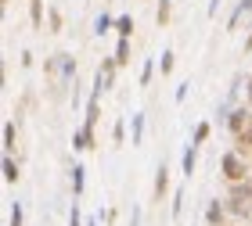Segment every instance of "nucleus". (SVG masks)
<instances>
[{
  "label": "nucleus",
  "mask_w": 252,
  "mask_h": 226,
  "mask_svg": "<svg viewBox=\"0 0 252 226\" xmlns=\"http://www.w3.org/2000/svg\"><path fill=\"white\" fill-rule=\"evenodd\" d=\"M43 75H47L51 97H62V90L76 83V58L72 54H51L43 61Z\"/></svg>",
  "instance_id": "nucleus-1"
},
{
  "label": "nucleus",
  "mask_w": 252,
  "mask_h": 226,
  "mask_svg": "<svg viewBox=\"0 0 252 226\" xmlns=\"http://www.w3.org/2000/svg\"><path fill=\"white\" fill-rule=\"evenodd\" d=\"M223 205L234 223H252V179L249 183H231L223 194Z\"/></svg>",
  "instance_id": "nucleus-2"
},
{
  "label": "nucleus",
  "mask_w": 252,
  "mask_h": 226,
  "mask_svg": "<svg viewBox=\"0 0 252 226\" xmlns=\"http://www.w3.org/2000/svg\"><path fill=\"white\" fill-rule=\"evenodd\" d=\"M220 176H223V183L231 187V183H249L252 179V158H245L242 151H223L220 154Z\"/></svg>",
  "instance_id": "nucleus-3"
},
{
  "label": "nucleus",
  "mask_w": 252,
  "mask_h": 226,
  "mask_svg": "<svg viewBox=\"0 0 252 226\" xmlns=\"http://www.w3.org/2000/svg\"><path fill=\"white\" fill-rule=\"evenodd\" d=\"M249 126H252V108H249V104H238V108H231V111H227L223 129L231 133V140H234L242 129H249Z\"/></svg>",
  "instance_id": "nucleus-4"
},
{
  "label": "nucleus",
  "mask_w": 252,
  "mask_h": 226,
  "mask_svg": "<svg viewBox=\"0 0 252 226\" xmlns=\"http://www.w3.org/2000/svg\"><path fill=\"white\" fill-rule=\"evenodd\" d=\"M202 219H205V226H227V219H231V212H227V205H223V198L220 201H209L205 205V212H202Z\"/></svg>",
  "instance_id": "nucleus-5"
},
{
  "label": "nucleus",
  "mask_w": 252,
  "mask_h": 226,
  "mask_svg": "<svg viewBox=\"0 0 252 226\" xmlns=\"http://www.w3.org/2000/svg\"><path fill=\"white\" fill-rule=\"evenodd\" d=\"M198 151L202 148H194V144H188V148L180 151V176H184V179H191L194 169H198Z\"/></svg>",
  "instance_id": "nucleus-6"
},
{
  "label": "nucleus",
  "mask_w": 252,
  "mask_h": 226,
  "mask_svg": "<svg viewBox=\"0 0 252 226\" xmlns=\"http://www.w3.org/2000/svg\"><path fill=\"white\" fill-rule=\"evenodd\" d=\"M166 194H169V165L158 162V169H155V183H152V198L162 201Z\"/></svg>",
  "instance_id": "nucleus-7"
},
{
  "label": "nucleus",
  "mask_w": 252,
  "mask_h": 226,
  "mask_svg": "<svg viewBox=\"0 0 252 226\" xmlns=\"http://www.w3.org/2000/svg\"><path fill=\"white\" fill-rule=\"evenodd\" d=\"M144 126H148V115L144 111H133L130 115V148H141L144 144Z\"/></svg>",
  "instance_id": "nucleus-8"
},
{
  "label": "nucleus",
  "mask_w": 252,
  "mask_h": 226,
  "mask_svg": "<svg viewBox=\"0 0 252 226\" xmlns=\"http://www.w3.org/2000/svg\"><path fill=\"white\" fill-rule=\"evenodd\" d=\"M94 144H97V140H94V129H87L83 122H79L76 133H72V151H90Z\"/></svg>",
  "instance_id": "nucleus-9"
},
{
  "label": "nucleus",
  "mask_w": 252,
  "mask_h": 226,
  "mask_svg": "<svg viewBox=\"0 0 252 226\" xmlns=\"http://www.w3.org/2000/svg\"><path fill=\"white\" fill-rule=\"evenodd\" d=\"M97 119H101V100L87 97V111H83V126L87 129H97Z\"/></svg>",
  "instance_id": "nucleus-10"
},
{
  "label": "nucleus",
  "mask_w": 252,
  "mask_h": 226,
  "mask_svg": "<svg viewBox=\"0 0 252 226\" xmlns=\"http://www.w3.org/2000/svg\"><path fill=\"white\" fill-rule=\"evenodd\" d=\"M169 18H173V0H158V7H155V29H166Z\"/></svg>",
  "instance_id": "nucleus-11"
},
{
  "label": "nucleus",
  "mask_w": 252,
  "mask_h": 226,
  "mask_svg": "<svg viewBox=\"0 0 252 226\" xmlns=\"http://www.w3.org/2000/svg\"><path fill=\"white\" fill-rule=\"evenodd\" d=\"M15 144H18V126H15V119H7L4 122V154H15Z\"/></svg>",
  "instance_id": "nucleus-12"
},
{
  "label": "nucleus",
  "mask_w": 252,
  "mask_h": 226,
  "mask_svg": "<svg viewBox=\"0 0 252 226\" xmlns=\"http://www.w3.org/2000/svg\"><path fill=\"white\" fill-rule=\"evenodd\" d=\"M83 190H87V169L83 165H72V198H83Z\"/></svg>",
  "instance_id": "nucleus-13"
},
{
  "label": "nucleus",
  "mask_w": 252,
  "mask_h": 226,
  "mask_svg": "<svg viewBox=\"0 0 252 226\" xmlns=\"http://www.w3.org/2000/svg\"><path fill=\"white\" fill-rule=\"evenodd\" d=\"M173 69H177V54H173V47H166L158 54V75H173Z\"/></svg>",
  "instance_id": "nucleus-14"
},
{
  "label": "nucleus",
  "mask_w": 252,
  "mask_h": 226,
  "mask_svg": "<svg viewBox=\"0 0 252 226\" xmlns=\"http://www.w3.org/2000/svg\"><path fill=\"white\" fill-rule=\"evenodd\" d=\"M112 29H116V18H112L108 11H101V15L94 18V36H108Z\"/></svg>",
  "instance_id": "nucleus-15"
},
{
  "label": "nucleus",
  "mask_w": 252,
  "mask_h": 226,
  "mask_svg": "<svg viewBox=\"0 0 252 226\" xmlns=\"http://www.w3.org/2000/svg\"><path fill=\"white\" fill-rule=\"evenodd\" d=\"M234 151H242L245 158H252V126H249V129H242V133L234 137Z\"/></svg>",
  "instance_id": "nucleus-16"
},
{
  "label": "nucleus",
  "mask_w": 252,
  "mask_h": 226,
  "mask_svg": "<svg viewBox=\"0 0 252 226\" xmlns=\"http://www.w3.org/2000/svg\"><path fill=\"white\" fill-rule=\"evenodd\" d=\"M18 176H22V169L15 162V154H4V183H18Z\"/></svg>",
  "instance_id": "nucleus-17"
},
{
  "label": "nucleus",
  "mask_w": 252,
  "mask_h": 226,
  "mask_svg": "<svg viewBox=\"0 0 252 226\" xmlns=\"http://www.w3.org/2000/svg\"><path fill=\"white\" fill-rule=\"evenodd\" d=\"M133 29H137V25H133V15H119V18H116V32H119V40H130V36H133Z\"/></svg>",
  "instance_id": "nucleus-18"
},
{
  "label": "nucleus",
  "mask_w": 252,
  "mask_h": 226,
  "mask_svg": "<svg viewBox=\"0 0 252 226\" xmlns=\"http://www.w3.org/2000/svg\"><path fill=\"white\" fill-rule=\"evenodd\" d=\"M184 201H188V187H177V194H173V208H169V216H173V223L184 216Z\"/></svg>",
  "instance_id": "nucleus-19"
},
{
  "label": "nucleus",
  "mask_w": 252,
  "mask_h": 226,
  "mask_svg": "<svg viewBox=\"0 0 252 226\" xmlns=\"http://www.w3.org/2000/svg\"><path fill=\"white\" fill-rule=\"evenodd\" d=\"M29 22H32V29L43 32V0H29Z\"/></svg>",
  "instance_id": "nucleus-20"
},
{
  "label": "nucleus",
  "mask_w": 252,
  "mask_h": 226,
  "mask_svg": "<svg viewBox=\"0 0 252 226\" xmlns=\"http://www.w3.org/2000/svg\"><path fill=\"white\" fill-rule=\"evenodd\" d=\"M112 58H116L119 69H126V65H130V40H119V43H116V54H112Z\"/></svg>",
  "instance_id": "nucleus-21"
},
{
  "label": "nucleus",
  "mask_w": 252,
  "mask_h": 226,
  "mask_svg": "<svg viewBox=\"0 0 252 226\" xmlns=\"http://www.w3.org/2000/svg\"><path fill=\"white\" fill-rule=\"evenodd\" d=\"M209 133H213L209 122H198V126H194V133H191V144H194V148H202V144L209 140Z\"/></svg>",
  "instance_id": "nucleus-22"
},
{
  "label": "nucleus",
  "mask_w": 252,
  "mask_h": 226,
  "mask_svg": "<svg viewBox=\"0 0 252 226\" xmlns=\"http://www.w3.org/2000/svg\"><path fill=\"white\" fill-rule=\"evenodd\" d=\"M7 226H26V208H22V201H15V205H11Z\"/></svg>",
  "instance_id": "nucleus-23"
},
{
  "label": "nucleus",
  "mask_w": 252,
  "mask_h": 226,
  "mask_svg": "<svg viewBox=\"0 0 252 226\" xmlns=\"http://www.w3.org/2000/svg\"><path fill=\"white\" fill-rule=\"evenodd\" d=\"M152 75H155V58H144L141 61V86H152Z\"/></svg>",
  "instance_id": "nucleus-24"
},
{
  "label": "nucleus",
  "mask_w": 252,
  "mask_h": 226,
  "mask_svg": "<svg viewBox=\"0 0 252 226\" xmlns=\"http://www.w3.org/2000/svg\"><path fill=\"white\" fill-rule=\"evenodd\" d=\"M47 32H62V11L58 7L47 11Z\"/></svg>",
  "instance_id": "nucleus-25"
},
{
  "label": "nucleus",
  "mask_w": 252,
  "mask_h": 226,
  "mask_svg": "<svg viewBox=\"0 0 252 226\" xmlns=\"http://www.w3.org/2000/svg\"><path fill=\"white\" fill-rule=\"evenodd\" d=\"M112 140H116V144H126V122H123V119H116V126H112Z\"/></svg>",
  "instance_id": "nucleus-26"
},
{
  "label": "nucleus",
  "mask_w": 252,
  "mask_h": 226,
  "mask_svg": "<svg viewBox=\"0 0 252 226\" xmlns=\"http://www.w3.org/2000/svg\"><path fill=\"white\" fill-rule=\"evenodd\" d=\"M83 223H87V219L79 216V205L72 201V212H68V226H83Z\"/></svg>",
  "instance_id": "nucleus-27"
},
{
  "label": "nucleus",
  "mask_w": 252,
  "mask_h": 226,
  "mask_svg": "<svg viewBox=\"0 0 252 226\" xmlns=\"http://www.w3.org/2000/svg\"><path fill=\"white\" fill-rule=\"evenodd\" d=\"M188 90H191V83H180V86H177V94H173L177 104H184V100H188Z\"/></svg>",
  "instance_id": "nucleus-28"
},
{
  "label": "nucleus",
  "mask_w": 252,
  "mask_h": 226,
  "mask_svg": "<svg viewBox=\"0 0 252 226\" xmlns=\"http://www.w3.org/2000/svg\"><path fill=\"white\" fill-rule=\"evenodd\" d=\"M116 216H119V212H116V208H105V212H101V216H97V219H105V223H116Z\"/></svg>",
  "instance_id": "nucleus-29"
},
{
  "label": "nucleus",
  "mask_w": 252,
  "mask_h": 226,
  "mask_svg": "<svg viewBox=\"0 0 252 226\" xmlns=\"http://www.w3.org/2000/svg\"><path fill=\"white\" fill-rule=\"evenodd\" d=\"M220 7H223V0H209V11H205V15L216 18V11H220Z\"/></svg>",
  "instance_id": "nucleus-30"
},
{
  "label": "nucleus",
  "mask_w": 252,
  "mask_h": 226,
  "mask_svg": "<svg viewBox=\"0 0 252 226\" xmlns=\"http://www.w3.org/2000/svg\"><path fill=\"white\" fill-rule=\"evenodd\" d=\"M130 226H141V208L133 205V212H130Z\"/></svg>",
  "instance_id": "nucleus-31"
},
{
  "label": "nucleus",
  "mask_w": 252,
  "mask_h": 226,
  "mask_svg": "<svg viewBox=\"0 0 252 226\" xmlns=\"http://www.w3.org/2000/svg\"><path fill=\"white\" fill-rule=\"evenodd\" d=\"M245 94H249V108H252V75L245 79Z\"/></svg>",
  "instance_id": "nucleus-32"
},
{
  "label": "nucleus",
  "mask_w": 252,
  "mask_h": 226,
  "mask_svg": "<svg viewBox=\"0 0 252 226\" xmlns=\"http://www.w3.org/2000/svg\"><path fill=\"white\" fill-rule=\"evenodd\" d=\"M245 54H252V29H249V36H245Z\"/></svg>",
  "instance_id": "nucleus-33"
},
{
  "label": "nucleus",
  "mask_w": 252,
  "mask_h": 226,
  "mask_svg": "<svg viewBox=\"0 0 252 226\" xmlns=\"http://www.w3.org/2000/svg\"><path fill=\"white\" fill-rule=\"evenodd\" d=\"M97 223H101V219H87V223H83V226H97Z\"/></svg>",
  "instance_id": "nucleus-34"
},
{
  "label": "nucleus",
  "mask_w": 252,
  "mask_h": 226,
  "mask_svg": "<svg viewBox=\"0 0 252 226\" xmlns=\"http://www.w3.org/2000/svg\"><path fill=\"white\" fill-rule=\"evenodd\" d=\"M227 226H242V223H227Z\"/></svg>",
  "instance_id": "nucleus-35"
}]
</instances>
